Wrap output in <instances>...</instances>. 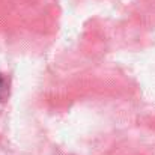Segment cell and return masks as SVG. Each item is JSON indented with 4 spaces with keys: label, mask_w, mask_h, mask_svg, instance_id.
Wrapping results in <instances>:
<instances>
[{
    "label": "cell",
    "mask_w": 155,
    "mask_h": 155,
    "mask_svg": "<svg viewBox=\"0 0 155 155\" xmlns=\"http://www.w3.org/2000/svg\"><path fill=\"white\" fill-rule=\"evenodd\" d=\"M6 95V81H5V78L0 75V101H2V98Z\"/></svg>",
    "instance_id": "obj_1"
}]
</instances>
